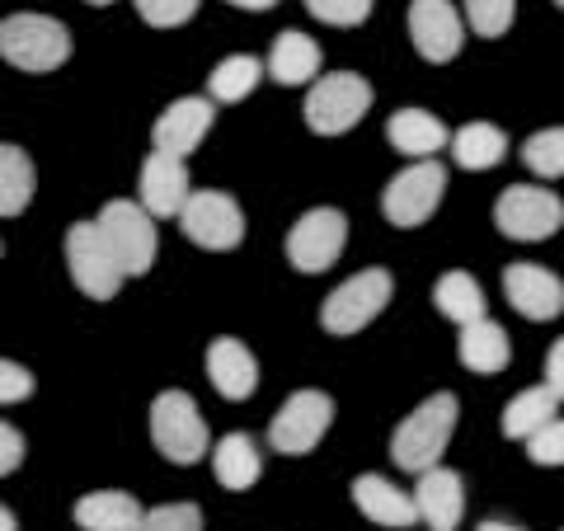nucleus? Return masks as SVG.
<instances>
[{"label":"nucleus","instance_id":"f257e3e1","mask_svg":"<svg viewBox=\"0 0 564 531\" xmlns=\"http://www.w3.org/2000/svg\"><path fill=\"white\" fill-rule=\"evenodd\" d=\"M456 395L452 391H437L419 404L414 414H404V423L395 429L391 437V456H395V466L400 470H410V475H423V470H433L437 462H443V452H447V442L456 433Z\"/></svg>","mask_w":564,"mask_h":531},{"label":"nucleus","instance_id":"f03ea898","mask_svg":"<svg viewBox=\"0 0 564 531\" xmlns=\"http://www.w3.org/2000/svg\"><path fill=\"white\" fill-rule=\"evenodd\" d=\"M151 437L155 452L174 466H198L207 456V419L198 414L188 391H161L151 404Z\"/></svg>","mask_w":564,"mask_h":531},{"label":"nucleus","instance_id":"7ed1b4c3","mask_svg":"<svg viewBox=\"0 0 564 531\" xmlns=\"http://www.w3.org/2000/svg\"><path fill=\"white\" fill-rule=\"evenodd\" d=\"M372 109V85L352 71H334V76H321L306 95V128L321 137H344L348 128H358Z\"/></svg>","mask_w":564,"mask_h":531},{"label":"nucleus","instance_id":"20e7f679","mask_svg":"<svg viewBox=\"0 0 564 531\" xmlns=\"http://www.w3.org/2000/svg\"><path fill=\"white\" fill-rule=\"evenodd\" d=\"M0 57L20 71H57L70 57V33L47 14H10L0 24Z\"/></svg>","mask_w":564,"mask_h":531},{"label":"nucleus","instance_id":"39448f33","mask_svg":"<svg viewBox=\"0 0 564 531\" xmlns=\"http://www.w3.org/2000/svg\"><path fill=\"white\" fill-rule=\"evenodd\" d=\"M66 263H70V278L76 288L90 296V301H113L122 288V263L113 254V245L104 240L99 221H76L66 231Z\"/></svg>","mask_w":564,"mask_h":531},{"label":"nucleus","instance_id":"423d86ee","mask_svg":"<svg viewBox=\"0 0 564 531\" xmlns=\"http://www.w3.org/2000/svg\"><path fill=\"white\" fill-rule=\"evenodd\" d=\"M395 292V282L386 269H362V273H352L348 282H339L329 296H325V306H321V325L329 334H358L377 321V315L386 311V301H391Z\"/></svg>","mask_w":564,"mask_h":531},{"label":"nucleus","instance_id":"0eeeda50","mask_svg":"<svg viewBox=\"0 0 564 531\" xmlns=\"http://www.w3.org/2000/svg\"><path fill=\"white\" fill-rule=\"evenodd\" d=\"M443 193H447V170L437 161H414L410 170H400L395 180L386 184L381 212L391 226H400V231H414V226H423L437 212Z\"/></svg>","mask_w":564,"mask_h":531},{"label":"nucleus","instance_id":"6e6552de","mask_svg":"<svg viewBox=\"0 0 564 531\" xmlns=\"http://www.w3.org/2000/svg\"><path fill=\"white\" fill-rule=\"evenodd\" d=\"M494 226L508 240H551L564 226V203L551 188L536 184H508L494 203Z\"/></svg>","mask_w":564,"mask_h":531},{"label":"nucleus","instance_id":"1a4fd4ad","mask_svg":"<svg viewBox=\"0 0 564 531\" xmlns=\"http://www.w3.org/2000/svg\"><path fill=\"white\" fill-rule=\"evenodd\" d=\"M99 231L104 240L113 245V254L122 263V273L128 278H141V273H151V263H155V217L141 203L132 198H113L109 207L99 212Z\"/></svg>","mask_w":564,"mask_h":531},{"label":"nucleus","instance_id":"9d476101","mask_svg":"<svg viewBox=\"0 0 564 531\" xmlns=\"http://www.w3.org/2000/svg\"><path fill=\"white\" fill-rule=\"evenodd\" d=\"M348 245V217L339 207H311L288 231V259L296 273H325Z\"/></svg>","mask_w":564,"mask_h":531},{"label":"nucleus","instance_id":"9b49d317","mask_svg":"<svg viewBox=\"0 0 564 531\" xmlns=\"http://www.w3.org/2000/svg\"><path fill=\"white\" fill-rule=\"evenodd\" d=\"M334 423V400L325 391H296L269 423V442L282 456H306L311 447H321V437Z\"/></svg>","mask_w":564,"mask_h":531},{"label":"nucleus","instance_id":"f8f14e48","mask_svg":"<svg viewBox=\"0 0 564 531\" xmlns=\"http://www.w3.org/2000/svg\"><path fill=\"white\" fill-rule=\"evenodd\" d=\"M180 226L193 245H203V250H236L245 240V212L231 193H217V188H198L188 198V207L180 212Z\"/></svg>","mask_w":564,"mask_h":531},{"label":"nucleus","instance_id":"ddd939ff","mask_svg":"<svg viewBox=\"0 0 564 531\" xmlns=\"http://www.w3.org/2000/svg\"><path fill=\"white\" fill-rule=\"evenodd\" d=\"M410 39L423 62L443 66L466 43V20L452 0H410Z\"/></svg>","mask_w":564,"mask_h":531},{"label":"nucleus","instance_id":"4468645a","mask_svg":"<svg viewBox=\"0 0 564 531\" xmlns=\"http://www.w3.org/2000/svg\"><path fill=\"white\" fill-rule=\"evenodd\" d=\"M503 292L522 321H555L564 311V282L560 273L541 269V263H508L503 273Z\"/></svg>","mask_w":564,"mask_h":531},{"label":"nucleus","instance_id":"2eb2a0df","mask_svg":"<svg viewBox=\"0 0 564 531\" xmlns=\"http://www.w3.org/2000/svg\"><path fill=\"white\" fill-rule=\"evenodd\" d=\"M193 198V180H188V165L184 155H170V151H155L147 165H141V207L151 217H180Z\"/></svg>","mask_w":564,"mask_h":531},{"label":"nucleus","instance_id":"dca6fc26","mask_svg":"<svg viewBox=\"0 0 564 531\" xmlns=\"http://www.w3.org/2000/svg\"><path fill=\"white\" fill-rule=\"evenodd\" d=\"M414 503H419V518L429 522L433 531H456V527H462V512H466L462 475L447 470V466L423 470L419 485H414Z\"/></svg>","mask_w":564,"mask_h":531},{"label":"nucleus","instance_id":"f3484780","mask_svg":"<svg viewBox=\"0 0 564 531\" xmlns=\"http://www.w3.org/2000/svg\"><path fill=\"white\" fill-rule=\"evenodd\" d=\"M207 128H212V99L188 95V99H174L170 109L155 118L151 141H155V151L188 155V151H198V141L207 137Z\"/></svg>","mask_w":564,"mask_h":531},{"label":"nucleus","instance_id":"a211bd4d","mask_svg":"<svg viewBox=\"0 0 564 531\" xmlns=\"http://www.w3.org/2000/svg\"><path fill=\"white\" fill-rule=\"evenodd\" d=\"M352 503H358L362 518H367V522H377V527H395V531H404V527L423 522V518H419L414 494L395 489L391 480H386V475H358V480H352Z\"/></svg>","mask_w":564,"mask_h":531},{"label":"nucleus","instance_id":"6ab92c4d","mask_svg":"<svg viewBox=\"0 0 564 531\" xmlns=\"http://www.w3.org/2000/svg\"><path fill=\"white\" fill-rule=\"evenodd\" d=\"M207 377L221 400H250L259 386V362L240 339L226 334V339H212V348H207Z\"/></svg>","mask_w":564,"mask_h":531},{"label":"nucleus","instance_id":"aec40b11","mask_svg":"<svg viewBox=\"0 0 564 531\" xmlns=\"http://www.w3.org/2000/svg\"><path fill=\"white\" fill-rule=\"evenodd\" d=\"M386 137H391V147L400 155H410V161H437V151L452 147L447 122L429 109H400L386 122Z\"/></svg>","mask_w":564,"mask_h":531},{"label":"nucleus","instance_id":"412c9836","mask_svg":"<svg viewBox=\"0 0 564 531\" xmlns=\"http://www.w3.org/2000/svg\"><path fill=\"white\" fill-rule=\"evenodd\" d=\"M141 522H147V512H141V503L122 489H95L76 503L80 531H141Z\"/></svg>","mask_w":564,"mask_h":531},{"label":"nucleus","instance_id":"4be33fe9","mask_svg":"<svg viewBox=\"0 0 564 531\" xmlns=\"http://www.w3.org/2000/svg\"><path fill=\"white\" fill-rule=\"evenodd\" d=\"M456 358H462L466 371L494 377V371H503V367H508L513 348H508L503 325H494L489 315H485V321H475V325H462V339H456Z\"/></svg>","mask_w":564,"mask_h":531},{"label":"nucleus","instance_id":"5701e85b","mask_svg":"<svg viewBox=\"0 0 564 531\" xmlns=\"http://www.w3.org/2000/svg\"><path fill=\"white\" fill-rule=\"evenodd\" d=\"M212 470H217L221 489H231V494L254 489V485H259V475H263L259 447H254V442L245 437V433H226L217 447H212Z\"/></svg>","mask_w":564,"mask_h":531},{"label":"nucleus","instance_id":"b1692460","mask_svg":"<svg viewBox=\"0 0 564 531\" xmlns=\"http://www.w3.org/2000/svg\"><path fill=\"white\" fill-rule=\"evenodd\" d=\"M315 71H321V43L306 39V33H278V43L269 52V76L278 85H311Z\"/></svg>","mask_w":564,"mask_h":531},{"label":"nucleus","instance_id":"393cba45","mask_svg":"<svg viewBox=\"0 0 564 531\" xmlns=\"http://www.w3.org/2000/svg\"><path fill=\"white\" fill-rule=\"evenodd\" d=\"M560 395L551 391V386H532V391H522L503 404V437H513V442H527L532 433H541L545 423L555 419L560 410Z\"/></svg>","mask_w":564,"mask_h":531},{"label":"nucleus","instance_id":"a878e982","mask_svg":"<svg viewBox=\"0 0 564 531\" xmlns=\"http://www.w3.org/2000/svg\"><path fill=\"white\" fill-rule=\"evenodd\" d=\"M433 306L443 311L447 321H456V325H475V321H485V315H489V301H485L480 282H475L470 273H443V278H437Z\"/></svg>","mask_w":564,"mask_h":531},{"label":"nucleus","instance_id":"bb28decb","mask_svg":"<svg viewBox=\"0 0 564 531\" xmlns=\"http://www.w3.org/2000/svg\"><path fill=\"white\" fill-rule=\"evenodd\" d=\"M33 188H39V174H33L29 151L6 141V147H0V212H6V217H20V212L33 203Z\"/></svg>","mask_w":564,"mask_h":531},{"label":"nucleus","instance_id":"cd10ccee","mask_svg":"<svg viewBox=\"0 0 564 531\" xmlns=\"http://www.w3.org/2000/svg\"><path fill=\"white\" fill-rule=\"evenodd\" d=\"M452 155L462 170H494L508 155V137L494 122H466L452 132Z\"/></svg>","mask_w":564,"mask_h":531},{"label":"nucleus","instance_id":"c85d7f7f","mask_svg":"<svg viewBox=\"0 0 564 531\" xmlns=\"http://www.w3.org/2000/svg\"><path fill=\"white\" fill-rule=\"evenodd\" d=\"M259 80H263V62H254V57H245L240 52V57H226V62L212 66L207 90H212L217 104H240V99H250L259 90Z\"/></svg>","mask_w":564,"mask_h":531},{"label":"nucleus","instance_id":"c756f323","mask_svg":"<svg viewBox=\"0 0 564 531\" xmlns=\"http://www.w3.org/2000/svg\"><path fill=\"white\" fill-rule=\"evenodd\" d=\"M522 161L541 180H560L564 174V128H545L522 141Z\"/></svg>","mask_w":564,"mask_h":531},{"label":"nucleus","instance_id":"7c9ffc66","mask_svg":"<svg viewBox=\"0 0 564 531\" xmlns=\"http://www.w3.org/2000/svg\"><path fill=\"white\" fill-rule=\"evenodd\" d=\"M466 10V24L480 33V39H503L513 29V14H518V0H462Z\"/></svg>","mask_w":564,"mask_h":531},{"label":"nucleus","instance_id":"2f4dec72","mask_svg":"<svg viewBox=\"0 0 564 531\" xmlns=\"http://www.w3.org/2000/svg\"><path fill=\"white\" fill-rule=\"evenodd\" d=\"M306 10L315 14L321 24H334V29H352L372 14V0H306Z\"/></svg>","mask_w":564,"mask_h":531},{"label":"nucleus","instance_id":"473e14b6","mask_svg":"<svg viewBox=\"0 0 564 531\" xmlns=\"http://www.w3.org/2000/svg\"><path fill=\"white\" fill-rule=\"evenodd\" d=\"M137 14L151 29H180L198 14V0H137Z\"/></svg>","mask_w":564,"mask_h":531},{"label":"nucleus","instance_id":"72a5a7b5","mask_svg":"<svg viewBox=\"0 0 564 531\" xmlns=\"http://www.w3.org/2000/svg\"><path fill=\"white\" fill-rule=\"evenodd\" d=\"M141 531H203V512L198 503H161L147 512Z\"/></svg>","mask_w":564,"mask_h":531},{"label":"nucleus","instance_id":"f704fd0d","mask_svg":"<svg viewBox=\"0 0 564 531\" xmlns=\"http://www.w3.org/2000/svg\"><path fill=\"white\" fill-rule=\"evenodd\" d=\"M527 456L532 466H564V419H551L541 433L527 437Z\"/></svg>","mask_w":564,"mask_h":531},{"label":"nucleus","instance_id":"c9c22d12","mask_svg":"<svg viewBox=\"0 0 564 531\" xmlns=\"http://www.w3.org/2000/svg\"><path fill=\"white\" fill-rule=\"evenodd\" d=\"M33 395V377H29V367H20V362H0V400L6 404H20V400H29Z\"/></svg>","mask_w":564,"mask_h":531},{"label":"nucleus","instance_id":"e433bc0d","mask_svg":"<svg viewBox=\"0 0 564 531\" xmlns=\"http://www.w3.org/2000/svg\"><path fill=\"white\" fill-rule=\"evenodd\" d=\"M24 462V437L14 423H0V475H14Z\"/></svg>","mask_w":564,"mask_h":531},{"label":"nucleus","instance_id":"4c0bfd02","mask_svg":"<svg viewBox=\"0 0 564 531\" xmlns=\"http://www.w3.org/2000/svg\"><path fill=\"white\" fill-rule=\"evenodd\" d=\"M545 386L564 400V339H555V348L545 353Z\"/></svg>","mask_w":564,"mask_h":531},{"label":"nucleus","instance_id":"58836bf2","mask_svg":"<svg viewBox=\"0 0 564 531\" xmlns=\"http://www.w3.org/2000/svg\"><path fill=\"white\" fill-rule=\"evenodd\" d=\"M226 6H236V10H254V14H259V10H273L278 0H226Z\"/></svg>","mask_w":564,"mask_h":531},{"label":"nucleus","instance_id":"ea45409f","mask_svg":"<svg viewBox=\"0 0 564 531\" xmlns=\"http://www.w3.org/2000/svg\"><path fill=\"white\" fill-rule=\"evenodd\" d=\"M475 531H522V527H513V522H480Z\"/></svg>","mask_w":564,"mask_h":531},{"label":"nucleus","instance_id":"a19ab883","mask_svg":"<svg viewBox=\"0 0 564 531\" xmlns=\"http://www.w3.org/2000/svg\"><path fill=\"white\" fill-rule=\"evenodd\" d=\"M0 531H20V527H14V512L10 508H0Z\"/></svg>","mask_w":564,"mask_h":531},{"label":"nucleus","instance_id":"79ce46f5","mask_svg":"<svg viewBox=\"0 0 564 531\" xmlns=\"http://www.w3.org/2000/svg\"><path fill=\"white\" fill-rule=\"evenodd\" d=\"M90 6H113V0H90Z\"/></svg>","mask_w":564,"mask_h":531},{"label":"nucleus","instance_id":"37998d69","mask_svg":"<svg viewBox=\"0 0 564 531\" xmlns=\"http://www.w3.org/2000/svg\"><path fill=\"white\" fill-rule=\"evenodd\" d=\"M555 6H560V10H564V0H555Z\"/></svg>","mask_w":564,"mask_h":531}]
</instances>
